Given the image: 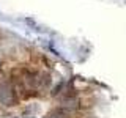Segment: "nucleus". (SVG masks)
Masks as SVG:
<instances>
[{
    "label": "nucleus",
    "mask_w": 126,
    "mask_h": 118,
    "mask_svg": "<svg viewBox=\"0 0 126 118\" xmlns=\"http://www.w3.org/2000/svg\"><path fill=\"white\" fill-rule=\"evenodd\" d=\"M0 102L3 105H14L16 104L14 88L10 82H2L0 84Z\"/></svg>",
    "instance_id": "obj_1"
},
{
    "label": "nucleus",
    "mask_w": 126,
    "mask_h": 118,
    "mask_svg": "<svg viewBox=\"0 0 126 118\" xmlns=\"http://www.w3.org/2000/svg\"><path fill=\"white\" fill-rule=\"evenodd\" d=\"M52 79L47 73H39L36 74V88H47L50 85Z\"/></svg>",
    "instance_id": "obj_2"
},
{
    "label": "nucleus",
    "mask_w": 126,
    "mask_h": 118,
    "mask_svg": "<svg viewBox=\"0 0 126 118\" xmlns=\"http://www.w3.org/2000/svg\"><path fill=\"white\" fill-rule=\"evenodd\" d=\"M63 87H65V82H60V84H58V85L54 88V91H52V96H57V94L63 93Z\"/></svg>",
    "instance_id": "obj_3"
},
{
    "label": "nucleus",
    "mask_w": 126,
    "mask_h": 118,
    "mask_svg": "<svg viewBox=\"0 0 126 118\" xmlns=\"http://www.w3.org/2000/svg\"><path fill=\"white\" fill-rule=\"evenodd\" d=\"M49 118H54V117H52V115H49Z\"/></svg>",
    "instance_id": "obj_4"
},
{
    "label": "nucleus",
    "mask_w": 126,
    "mask_h": 118,
    "mask_svg": "<svg viewBox=\"0 0 126 118\" xmlns=\"http://www.w3.org/2000/svg\"><path fill=\"white\" fill-rule=\"evenodd\" d=\"M0 66H2V63H0Z\"/></svg>",
    "instance_id": "obj_5"
}]
</instances>
